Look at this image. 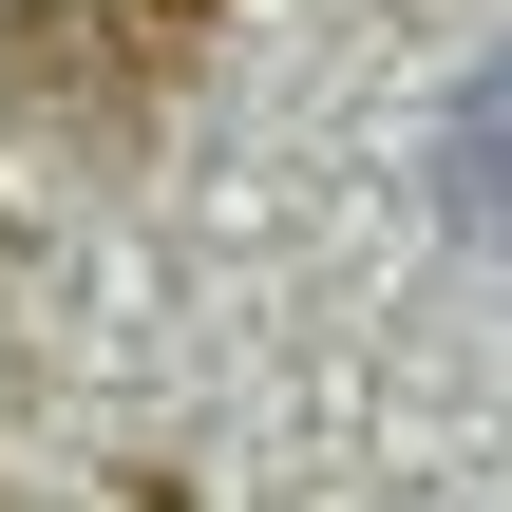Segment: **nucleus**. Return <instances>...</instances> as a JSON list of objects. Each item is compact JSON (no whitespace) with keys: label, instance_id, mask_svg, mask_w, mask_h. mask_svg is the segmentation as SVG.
Listing matches in <instances>:
<instances>
[{"label":"nucleus","instance_id":"nucleus-1","mask_svg":"<svg viewBox=\"0 0 512 512\" xmlns=\"http://www.w3.org/2000/svg\"><path fill=\"white\" fill-rule=\"evenodd\" d=\"M437 190H456V228H475V247H512V38L475 57V95L437 114Z\"/></svg>","mask_w":512,"mask_h":512}]
</instances>
